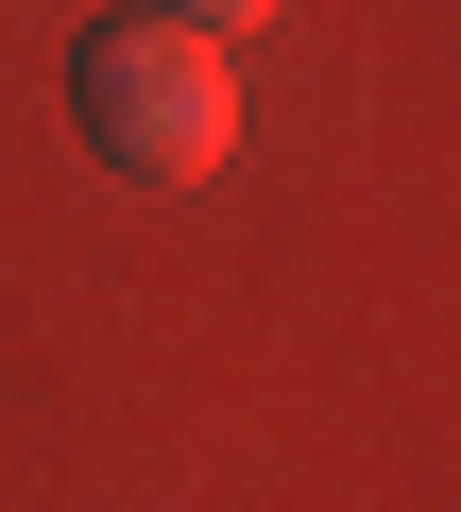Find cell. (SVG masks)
Here are the masks:
<instances>
[{"instance_id": "cell-1", "label": "cell", "mask_w": 461, "mask_h": 512, "mask_svg": "<svg viewBox=\"0 0 461 512\" xmlns=\"http://www.w3.org/2000/svg\"><path fill=\"white\" fill-rule=\"evenodd\" d=\"M69 103H86V137H103L120 171H154V188H205L222 154H240V69H222V35L154 18V0L69 52Z\"/></svg>"}, {"instance_id": "cell-2", "label": "cell", "mask_w": 461, "mask_h": 512, "mask_svg": "<svg viewBox=\"0 0 461 512\" xmlns=\"http://www.w3.org/2000/svg\"><path fill=\"white\" fill-rule=\"evenodd\" d=\"M154 18H188V35H257L274 0H154Z\"/></svg>"}]
</instances>
